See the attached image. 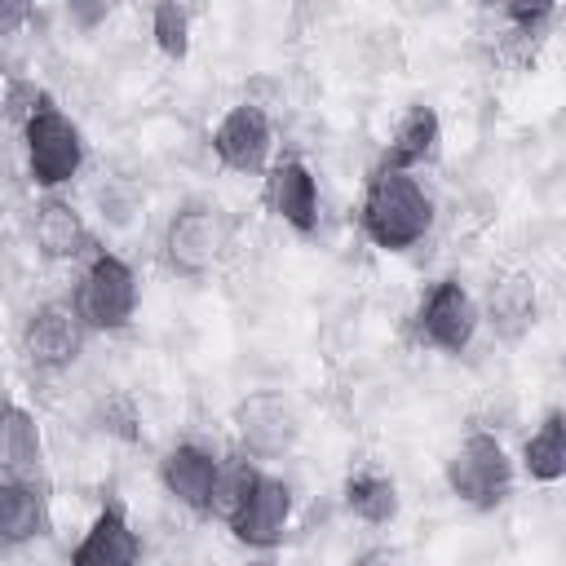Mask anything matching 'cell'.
<instances>
[{
  "label": "cell",
  "mask_w": 566,
  "mask_h": 566,
  "mask_svg": "<svg viewBox=\"0 0 566 566\" xmlns=\"http://www.w3.org/2000/svg\"><path fill=\"white\" fill-rule=\"evenodd\" d=\"M522 469L539 486H553L566 478V416H562V407L544 411V420L522 442Z\"/></svg>",
  "instance_id": "19"
},
{
  "label": "cell",
  "mask_w": 566,
  "mask_h": 566,
  "mask_svg": "<svg viewBox=\"0 0 566 566\" xmlns=\"http://www.w3.org/2000/svg\"><path fill=\"white\" fill-rule=\"evenodd\" d=\"M340 500L367 526H389L398 517V482L385 469H354L340 486Z\"/></svg>",
  "instance_id": "20"
},
{
  "label": "cell",
  "mask_w": 566,
  "mask_h": 566,
  "mask_svg": "<svg viewBox=\"0 0 566 566\" xmlns=\"http://www.w3.org/2000/svg\"><path fill=\"white\" fill-rule=\"evenodd\" d=\"M88 327L80 323L71 301H44L27 314L22 327V354L31 358L35 371H66L84 354Z\"/></svg>",
  "instance_id": "9"
},
{
  "label": "cell",
  "mask_w": 566,
  "mask_h": 566,
  "mask_svg": "<svg viewBox=\"0 0 566 566\" xmlns=\"http://www.w3.org/2000/svg\"><path fill=\"white\" fill-rule=\"evenodd\" d=\"M190 22H195V13H190L186 4H177V0L155 4V9H150V35H155V49H159L164 57L181 62V57L190 53Z\"/></svg>",
  "instance_id": "21"
},
{
  "label": "cell",
  "mask_w": 566,
  "mask_h": 566,
  "mask_svg": "<svg viewBox=\"0 0 566 566\" xmlns=\"http://www.w3.org/2000/svg\"><path fill=\"white\" fill-rule=\"evenodd\" d=\"M31 4L27 0H0V35H18L31 22Z\"/></svg>",
  "instance_id": "23"
},
{
  "label": "cell",
  "mask_w": 566,
  "mask_h": 566,
  "mask_svg": "<svg viewBox=\"0 0 566 566\" xmlns=\"http://www.w3.org/2000/svg\"><path fill=\"white\" fill-rule=\"evenodd\" d=\"M349 566H398V562H394V553H385V548H367V553H358Z\"/></svg>",
  "instance_id": "25"
},
{
  "label": "cell",
  "mask_w": 566,
  "mask_h": 566,
  "mask_svg": "<svg viewBox=\"0 0 566 566\" xmlns=\"http://www.w3.org/2000/svg\"><path fill=\"white\" fill-rule=\"evenodd\" d=\"M265 208L296 234H314L318 230V212H323V199H318V177L305 159L287 155L279 164L265 168Z\"/></svg>",
  "instance_id": "11"
},
{
  "label": "cell",
  "mask_w": 566,
  "mask_h": 566,
  "mask_svg": "<svg viewBox=\"0 0 566 566\" xmlns=\"http://www.w3.org/2000/svg\"><path fill=\"white\" fill-rule=\"evenodd\" d=\"M66 566H142V535L119 504H102Z\"/></svg>",
  "instance_id": "13"
},
{
  "label": "cell",
  "mask_w": 566,
  "mask_h": 566,
  "mask_svg": "<svg viewBox=\"0 0 566 566\" xmlns=\"http://www.w3.org/2000/svg\"><path fill=\"white\" fill-rule=\"evenodd\" d=\"M438 150H442V119H438L433 106L416 102V106H407V115L398 119V128H394V137H389L380 164H385V168L416 172L420 164H433Z\"/></svg>",
  "instance_id": "15"
},
{
  "label": "cell",
  "mask_w": 566,
  "mask_h": 566,
  "mask_svg": "<svg viewBox=\"0 0 566 566\" xmlns=\"http://www.w3.org/2000/svg\"><path fill=\"white\" fill-rule=\"evenodd\" d=\"M217 478H221V460H217L208 447H199V442H177V447H168L164 460H159V482H164V491H168L181 509H190V513H199V517H212Z\"/></svg>",
  "instance_id": "12"
},
{
  "label": "cell",
  "mask_w": 566,
  "mask_h": 566,
  "mask_svg": "<svg viewBox=\"0 0 566 566\" xmlns=\"http://www.w3.org/2000/svg\"><path fill=\"white\" fill-rule=\"evenodd\" d=\"M270 150H274V124L256 102H234L212 128V155L230 172H265Z\"/></svg>",
  "instance_id": "10"
},
{
  "label": "cell",
  "mask_w": 566,
  "mask_h": 566,
  "mask_svg": "<svg viewBox=\"0 0 566 566\" xmlns=\"http://www.w3.org/2000/svg\"><path fill=\"white\" fill-rule=\"evenodd\" d=\"M22 146H27V172L44 195H57L84 168V133L49 97L31 102V111L22 115Z\"/></svg>",
  "instance_id": "2"
},
{
  "label": "cell",
  "mask_w": 566,
  "mask_h": 566,
  "mask_svg": "<svg viewBox=\"0 0 566 566\" xmlns=\"http://www.w3.org/2000/svg\"><path fill=\"white\" fill-rule=\"evenodd\" d=\"M230 226L212 203H181L164 230V261L181 279H203L221 261Z\"/></svg>",
  "instance_id": "5"
},
{
  "label": "cell",
  "mask_w": 566,
  "mask_h": 566,
  "mask_svg": "<svg viewBox=\"0 0 566 566\" xmlns=\"http://www.w3.org/2000/svg\"><path fill=\"white\" fill-rule=\"evenodd\" d=\"M358 230L380 252H407L433 230V195L420 186L416 172L376 164L363 181Z\"/></svg>",
  "instance_id": "1"
},
{
  "label": "cell",
  "mask_w": 566,
  "mask_h": 566,
  "mask_svg": "<svg viewBox=\"0 0 566 566\" xmlns=\"http://www.w3.org/2000/svg\"><path fill=\"white\" fill-rule=\"evenodd\" d=\"M248 566H274V562H265V557H261V562H248Z\"/></svg>",
  "instance_id": "26"
},
{
  "label": "cell",
  "mask_w": 566,
  "mask_h": 566,
  "mask_svg": "<svg viewBox=\"0 0 566 566\" xmlns=\"http://www.w3.org/2000/svg\"><path fill=\"white\" fill-rule=\"evenodd\" d=\"M40 460H44V438H40L35 416L18 402H4L0 407V469L9 478H31Z\"/></svg>",
  "instance_id": "18"
},
{
  "label": "cell",
  "mask_w": 566,
  "mask_h": 566,
  "mask_svg": "<svg viewBox=\"0 0 566 566\" xmlns=\"http://www.w3.org/2000/svg\"><path fill=\"white\" fill-rule=\"evenodd\" d=\"M234 433L243 447V460H283L301 438V416L279 389H256L234 402Z\"/></svg>",
  "instance_id": "7"
},
{
  "label": "cell",
  "mask_w": 566,
  "mask_h": 566,
  "mask_svg": "<svg viewBox=\"0 0 566 566\" xmlns=\"http://www.w3.org/2000/svg\"><path fill=\"white\" fill-rule=\"evenodd\" d=\"M66 18H71L75 27H84V31H93L97 22H106V18H111V4H71V9H66Z\"/></svg>",
  "instance_id": "24"
},
{
  "label": "cell",
  "mask_w": 566,
  "mask_h": 566,
  "mask_svg": "<svg viewBox=\"0 0 566 566\" xmlns=\"http://www.w3.org/2000/svg\"><path fill=\"white\" fill-rule=\"evenodd\" d=\"M292 504H296L292 500V486L279 473H265L256 464V473L248 478V491L230 509L226 526L248 548H274V544H283V535L292 526Z\"/></svg>",
  "instance_id": "8"
},
{
  "label": "cell",
  "mask_w": 566,
  "mask_h": 566,
  "mask_svg": "<svg viewBox=\"0 0 566 566\" xmlns=\"http://www.w3.org/2000/svg\"><path fill=\"white\" fill-rule=\"evenodd\" d=\"M71 305H75V314L88 332H124L137 318V305H142L137 270L115 252H93L84 274H80V287H75Z\"/></svg>",
  "instance_id": "4"
},
{
  "label": "cell",
  "mask_w": 566,
  "mask_h": 566,
  "mask_svg": "<svg viewBox=\"0 0 566 566\" xmlns=\"http://www.w3.org/2000/svg\"><path fill=\"white\" fill-rule=\"evenodd\" d=\"M478 327H482V310H478L473 292L460 279H438L420 296V310H416V336H420V345L455 358V354H464L473 345Z\"/></svg>",
  "instance_id": "6"
},
{
  "label": "cell",
  "mask_w": 566,
  "mask_h": 566,
  "mask_svg": "<svg viewBox=\"0 0 566 566\" xmlns=\"http://www.w3.org/2000/svg\"><path fill=\"white\" fill-rule=\"evenodd\" d=\"M535 314H539V296H535V279L513 270V274H500L486 292V323L504 336V340H517L535 327Z\"/></svg>",
  "instance_id": "17"
},
{
  "label": "cell",
  "mask_w": 566,
  "mask_h": 566,
  "mask_svg": "<svg viewBox=\"0 0 566 566\" xmlns=\"http://www.w3.org/2000/svg\"><path fill=\"white\" fill-rule=\"evenodd\" d=\"M49 531L44 491L31 478H0V544L18 548Z\"/></svg>",
  "instance_id": "16"
},
{
  "label": "cell",
  "mask_w": 566,
  "mask_h": 566,
  "mask_svg": "<svg viewBox=\"0 0 566 566\" xmlns=\"http://www.w3.org/2000/svg\"><path fill=\"white\" fill-rule=\"evenodd\" d=\"M500 13H504L522 35H535V31H539L557 9H553V4H504Z\"/></svg>",
  "instance_id": "22"
},
{
  "label": "cell",
  "mask_w": 566,
  "mask_h": 566,
  "mask_svg": "<svg viewBox=\"0 0 566 566\" xmlns=\"http://www.w3.org/2000/svg\"><path fill=\"white\" fill-rule=\"evenodd\" d=\"M442 478H447V491L460 504H469L478 513H491L513 495V478L517 473H513V460H509V451H504V442L495 433L469 429L455 442V451L447 455Z\"/></svg>",
  "instance_id": "3"
},
{
  "label": "cell",
  "mask_w": 566,
  "mask_h": 566,
  "mask_svg": "<svg viewBox=\"0 0 566 566\" xmlns=\"http://www.w3.org/2000/svg\"><path fill=\"white\" fill-rule=\"evenodd\" d=\"M31 234H35V248L44 261H75L93 248V234L80 217V208L62 195H44L40 208H35V221H31Z\"/></svg>",
  "instance_id": "14"
}]
</instances>
